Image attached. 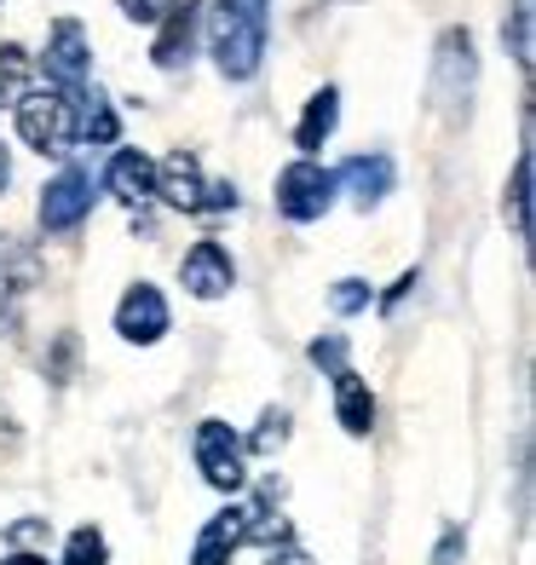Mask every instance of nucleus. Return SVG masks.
<instances>
[{"mask_svg":"<svg viewBox=\"0 0 536 565\" xmlns=\"http://www.w3.org/2000/svg\"><path fill=\"white\" fill-rule=\"evenodd\" d=\"M271 41V0H214L208 7V53L225 82H254Z\"/></svg>","mask_w":536,"mask_h":565,"instance_id":"1","label":"nucleus"},{"mask_svg":"<svg viewBox=\"0 0 536 565\" xmlns=\"http://www.w3.org/2000/svg\"><path fill=\"white\" fill-rule=\"evenodd\" d=\"M75 105H82V93H64V87H30L18 98V139L41 150V157H64L75 145Z\"/></svg>","mask_w":536,"mask_h":565,"instance_id":"2","label":"nucleus"},{"mask_svg":"<svg viewBox=\"0 0 536 565\" xmlns=\"http://www.w3.org/2000/svg\"><path fill=\"white\" fill-rule=\"evenodd\" d=\"M157 196L168 202V209H179V214H225V209H237V191L225 185V179L202 173V162L191 157V150H173V157L157 162Z\"/></svg>","mask_w":536,"mask_h":565,"instance_id":"3","label":"nucleus"},{"mask_svg":"<svg viewBox=\"0 0 536 565\" xmlns=\"http://www.w3.org/2000/svg\"><path fill=\"white\" fill-rule=\"evenodd\" d=\"M335 191H341L335 168H318L312 157H300V162H289L283 173H277V214H283L289 225H312V220H323L329 209H335Z\"/></svg>","mask_w":536,"mask_h":565,"instance_id":"4","label":"nucleus"},{"mask_svg":"<svg viewBox=\"0 0 536 565\" xmlns=\"http://www.w3.org/2000/svg\"><path fill=\"white\" fill-rule=\"evenodd\" d=\"M35 282H41V254L23 237H7V231H0V335H18L23 329V312H30V300H35Z\"/></svg>","mask_w":536,"mask_h":565,"instance_id":"5","label":"nucleus"},{"mask_svg":"<svg viewBox=\"0 0 536 565\" xmlns=\"http://www.w3.org/2000/svg\"><path fill=\"white\" fill-rule=\"evenodd\" d=\"M191 456H196V468H202V479H208L214 491H243L248 484V450L232 433V422H214V416L196 422Z\"/></svg>","mask_w":536,"mask_h":565,"instance_id":"6","label":"nucleus"},{"mask_svg":"<svg viewBox=\"0 0 536 565\" xmlns=\"http://www.w3.org/2000/svg\"><path fill=\"white\" fill-rule=\"evenodd\" d=\"M46 87H64V93H87V70H93V46H87V30L75 18H58L53 35H46Z\"/></svg>","mask_w":536,"mask_h":565,"instance_id":"7","label":"nucleus"},{"mask_svg":"<svg viewBox=\"0 0 536 565\" xmlns=\"http://www.w3.org/2000/svg\"><path fill=\"white\" fill-rule=\"evenodd\" d=\"M168 329H173V312H168L157 282H133V289L116 300V335L127 347H157Z\"/></svg>","mask_w":536,"mask_h":565,"instance_id":"8","label":"nucleus"},{"mask_svg":"<svg viewBox=\"0 0 536 565\" xmlns=\"http://www.w3.org/2000/svg\"><path fill=\"white\" fill-rule=\"evenodd\" d=\"M179 282H185L191 300H225V295L237 289V260L225 254V243L202 237L185 260H179Z\"/></svg>","mask_w":536,"mask_h":565,"instance_id":"9","label":"nucleus"},{"mask_svg":"<svg viewBox=\"0 0 536 565\" xmlns=\"http://www.w3.org/2000/svg\"><path fill=\"white\" fill-rule=\"evenodd\" d=\"M196 30H202V0H173L157 18V41H150V64L157 70H185L196 53Z\"/></svg>","mask_w":536,"mask_h":565,"instance_id":"10","label":"nucleus"},{"mask_svg":"<svg viewBox=\"0 0 536 565\" xmlns=\"http://www.w3.org/2000/svg\"><path fill=\"white\" fill-rule=\"evenodd\" d=\"M87 214H93V179L82 168H64L53 185L41 191V231L58 237V231H75Z\"/></svg>","mask_w":536,"mask_h":565,"instance_id":"11","label":"nucleus"},{"mask_svg":"<svg viewBox=\"0 0 536 565\" xmlns=\"http://www.w3.org/2000/svg\"><path fill=\"white\" fill-rule=\"evenodd\" d=\"M254 536V508H219L208 525H202L196 548H191V565H232V554Z\"/></svg>","mask_w":536,"mask_h":565,"instance_id":"12","label":"nucleus"},{"mask_svg":"<svg viewBox=\"0 0 536 565\" xmlns=\"http://www.w3.org/2000/svg\"><path fill=\"white\" fill-rule=\"evenodd\" d=\"M473 75H479L473 35H468V30H444V35H439V98H444V105H462V110H468Z\"/></svg>","mask_w":536,"mask_h":565,"instance_id":"13","label":"nucleus"},{"mask_svg":"<svg viewBox=\"0 0 536 565\" xmlns=\"http://www.w3.org/2000/svg\"><path fill=\"white\" fill-rule=\"evenodd\" d=\"M105 191L127 209H144V202H157V162L144 157V150H116L110 168H105Z\"/></svg>","mask_w":536,"mask_h":565,"instance_id":"14","label":"nucleus"},{"mask_svg":"<svg viewBox=\"0 0 536 565\" xmlns=\"http://www.w3.org/2000/svg\"><path fill=\"white\" fill-rule=\"evenodd\" d=\"M335 121H341V93L318 87L312 98H305L300 121H294V150H300V157H318V150L329 145V134H335Z\"/></svg>","mask_w":536,"mask_h":565,"instance_id":"15","label":"nucleus"},{"mask_svg":"<svg viewBox=\"0 0 536 565\" xmlns=\"http://www.w3.org/2000/svg\"><path fill=\"white\" fill-rule=\"evenodd\" d=\"M335 422L352 439H369V427H375V393L357 370H335Z\"/></svg>","mask_w":536,"mask_h":565,"instance_id":"16","label":"nucleus"},{"mask_svg":"<svg viewBox=\"0 0 536 565\" xmlns=\"http://www.w3.org/2000/svg\"><path fill=\"white\" fill-rule=\"evenodd\" d=\"M335 179L341 185H352V196H357V209H375L380 196L393 191V157H352L346 168H335Z\"/></svg>","mask_w":536,"mask_h":565,"instance_id":"17","label":"nucleus"},{"mask_svg":"<svg viewBox=\"0 0 536 565\" xmlns=\"http://www.w3.org/2000/svg\"><path fill=\"white\" fill-rule=\"evenodd\" d=\"M116 145L121 139V116L110 110V98L105 93H82V105H75V145Z\"/></svg>","mask_w":536,"mask_h":565,"instance_id":"18","label":"nucleus"},{"mask_svg":"<svg viewBox=\"0 0 536 565\" xmlns=\"http://www.w3.org/2000/svg\"><path fill=\"white\" fill-rule=\"evenodd\" d=\"M530 173H536V157L525 145L519 162H514V179H507V196H502V214L514 225V237H530Z\"/></svg>","mask_w":536,"mask_h":565,"instance_id":"19","label":"nucleus"},{"mask_svg":"<svg viewBox=\"0 0 536 565\" xmlns=\"http://www.w3.org/2000/svg\"><path fill=\"white\" fill-rule=\"evenodd\" d=\"M30 82H35V58L23 53L18 41H7L0 46V110H12L23 93H30Z\"/></svg>","mask_w":536,"mask_h":565,"instance_id":"20","label":"nucleus"},{"mask_svg":"<svg viewBox=\"0 0 536 565\" xmlns=\"http://www.w3.org/2000/svg\"><path fill=\"white\" fill-rule=\"evenodd\" d=\"M64 565H110V543L98 525H75L64 543Z\"/></svg>","mask_w":536,"mask_h":565,"instance_id":"21","label":"nucleus"},{"mask_svg":"<svg viewBox=\"0 0 536 565\" xmlns=\"http://www.w3.org/2000/svg\"><path fill=\"white\" fill-rule=\"evenodd\" d=\"M530 0H514V12H507V23H502V41H507V53L519 58V70H530Z\"/></svg>","mask_w":536,"mask_h":565,"instance_id":"22","label":"nucleus"},{"mask_svg":"<svg viewBox=\"0 0 536 565\" xmlns=\"http://www.w3.org/2000/svg\"><path fill=\"white\" fill-rule=\"evenodd\" d=\"M283 445H289V409H266L260 427H254V439H248L243 450H254V456H271V450H283Z\"/></svg>","mask_w":536,"mask_h":565,"instance_id":"23","label":"nucleus"},{"mask_svg":"<svg viewBox=\"0 0 536 565\" xmlns=\"http://www.w3.org/2000/svg\"><path fill=\"white\" fill-rule=\"evenodd\" d=\"M329 306H335L341 318H357V312L369 306V282H364V277H341L335 289H329Z\"/></svg>","mask_w":536,"mask_h":565,"instance_id":"24","label":"nucleus"},{"mask_svg":"<svg viewBox=\"0 0 536 565\" xmlns=\"http://www.w3.org/2000/svg\"><path fill=\"white\" fill-rule=\"evenodd\" d=\"M116 7H121L127 23H144V30H157V18L173 7V0H116Z\"/></svg>","mask_w":536,"mask_h":565,"instance_id":"25","label":"nucleus"},{"mask_svg":"<svg viewBox=\"0 0 536 565\" xmlns=\"http://www.w3.org/2000/svg\"><path fill=\"white\" fill-rule=\"evenodd\" d=\"M312 364H323L329 375L346 370V341H341V335H323V341H312Z\"/></svg>","mask_w":536,"mask_h":565,"instance_id":"26","label":"nucleus"},{"mask_svg":"<svg viewBox=\"0 0 536 565\" xmlns=\"http://www.w3.org/2000/svg\"><path fill=\"white\" fill-rule=\"evenodd\" d=\"M69 364H75V335H58V352H53V381H69Z\"/></svg>","mask_w":536,"mask_h":565,"instance_id":"27","label":"nucleus"},{"mask_svg":"<svg viewBox=\"0 0 536 565\" xmlns=\"http://www.w3.org/2000/svg\"><path fill=\"white\" fill-rule=\"evenodd\" d=\"M266 565H312V559H305V548L300 543H283V548H271V559Z\"/></svg>","mask_w":536,"mask_h":565,"instance_id":"28","label":"nucleus"},{"mask_svg":"<svg viewBox=\"0 0 536 565\" xmlns=\"http://www.w3.org/2000/svg\"><path fill=\"white\" fill-rule=\"evenodd\" d=\"M416 282H421V271H404V277L393 282V295H387V306H398L404 295H410V289H416Z\"/></svg>","mask_w":536,"mask_h":565,"instance_id":"29","label":"nucleus"},{"mask_svg":"<svg viewBox=\"0 0 536 565\" xmlns=\"http://www.w3.org/2000/svg\"><path fill=\"white\" fill-rule=\"evenodd\" d=\"M7 185H12V150L0 145V196H7Z\"/></svg>","mask_w":536,"mask_h":565,"instance_id":"30","label":"nucleus"},{"mask_svg":"<svg viewBox=\"0 0 536 565\" xmlns=\"http://www.w3.org/2000/svg\"><path fill=\"white\" fill-rule=\"evenodd\" d=\"M0 565H53V559H46V554H7Z\"/></svg>","mask_w":536,"mask_h":565,"instance_id":"31","label":"nucleus"}]
</instances>
